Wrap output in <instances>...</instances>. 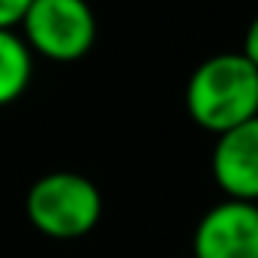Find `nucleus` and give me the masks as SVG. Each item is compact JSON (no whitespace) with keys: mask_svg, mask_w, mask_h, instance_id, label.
I'll return each mask as SVG.
<instances>
[{"mask_svg":"<svg viewBox=\"0 0 258 258\" xmlns=\"http://www.w3.org/2000/svg\"><path fill=\"white\" fill-rule=\"evenodd\" d=\"M186 111L213 135L258 117V66L243 51L207 57L186 81Z\"/></svg>","mask_w":258,"mask_h":258,"instance_id":"nucleus-1","label":"nucleus"},{"mask_svg":"<svg viewBox=\"0 0 258 258\" xmlns=\"http://www.w3.org/2000/svg\"><path fill=\"white\" fill-rule=\"evenodd\" d=\"M102 195L93 180L75 171H51L27 192V219L54 240H75L96 228Z\"/></svg>","mask_w":258,"mask_h":258,"instance_id":"nucleus-2","label":"nucleus"},{"mask_svg":"<svg viewBox=\"0 0 258 258\" xmlns=\"http://www.w3.org/2000/svg\"><path fill=\"white\" fill-rule=\"evenodd\" d=\"M24 42L48 60H81L96 42V15L87 0H33L24 18Z\"/></svg>","mask_w":258,"mask_h":258,"instance_id":"nucleus-3","label":"nucleus"},{"mask_svg":"<svg viewBox=\"0 0 258 258\" xmlns=\"http://www.w3.org/2000/svg\"><path fill=\"white\" fill-rule=\"evenodd\" d=\"M192 258H258V204L225 198L192 234Z\"/></svg>","mask_w":258,"mask_h":258,"instance_id":"nucleus-4","label":"nucleus"},{"mask_svg":"<svg viewBox=\"0 0 258 258\" xmlns=\"http://www.w3.org/2000/svg\"><path fill=\"white\" fill-rule=\"evenodd\" d=\"M210 168L228 198L258 204V117L216 135Z\"/></svg>","mask_w":258,"mask_h":258,"instance_id":"nucleus-5","label":"nucleus"},{"mask_svg":"<svg viewBox=\"0 0 258 258\" xmlns=\"http://www.w3.org/2000/svg\"><path fill=\"white\" fill-rule=\"evenodd\" d=\"M30 72H33L30 45L15 30H0V105L15 102L27 90Z\"/></svg>","mask_w":258,"mask_h":258,"instance_id":"nucleus-6","label":"nucleus"},{"mask_svg":"<svg viewBox=\"0 0 258 258\" xmlns=\"http://www.w3.org/2000/svg\"><path fill=\"white\" fill-rule=\"evenodd\" d=\"M33 0H0V30H12L15 24H24Z\"/></svg>","mask_w":258,"mask_h":258,"instance_id":"nucleus-7","label":"nucleus"},{"mask_svg":"<svg viewBox=\"0 0 258 258\" xmlns=\"http://www.w3.org/2000/svg\"><path fill=\"white\" fill-rule=\"evenodd\" d=\"M243 54L258 66V15L249 21V27H246V36H243Z\"/></svg>","mask_w":258,"mask_h":258,"instance_id":"nucleus-8","label":"nucleus"}]
</instances>
